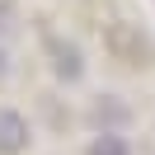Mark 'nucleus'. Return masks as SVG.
I'll use <instances>...</instances> for the list:
<instances>
[{"label": "nucleus", "mask_w": 155, "mask_h": 155, "mask_svg": "<svg viewBox=\"0 0 155 155\" xmlns=\"http://www.w3.org/2000/svg\"><path fill=\"white\" fill-rule=\"evenodd\" d=\"M28 146V122L14 108H0V155H19Z\"/></svg>", "instance_id": "f257e3e1"}, {"label": "nucleus", "mask_w": 155, "mask_h": 155, "mask_svg": "<svg viewBox=\"0 0 155 155\" xmlns=\"http://www.w3.org/2000/svg\"><path fill=\"white\" fill-rule=\"evenodd\" d=\"M52 57H57V61H52V71H57L61 80H80V71H85V66H80V52L71 47V42H52Z\"/></svg>", "instance_id": "f03ea898"}, {"label": "nucleus", "mask_w": 155, "mask_h": 155, "mask_svg": "<svg viewBox=\"0 0 155 155\" xmlns=\"http://www.w3.org/2000/svg\"><path fill=\"white\" fill-rule=\"evenodd\" d=\"M89 155H132V150H127V141H122V136L104 132V136H94V141H89Z\"/></svg>", "instance_id": "7ed1b4c3"}, {"label": "nucleus", "mask_w": 155, "mask_h": 155, "mask_svg": "<svg viewBox=\"0 0 155 155\" xmlns=\"http://www.w3.org/2000/svg\"><path fill=\"white\" fill-rule=\"evenodd\" d=\"M0 75H5V52H0Z\"/></svg>", "instance_id": "20e7f679"}]
</instances>
